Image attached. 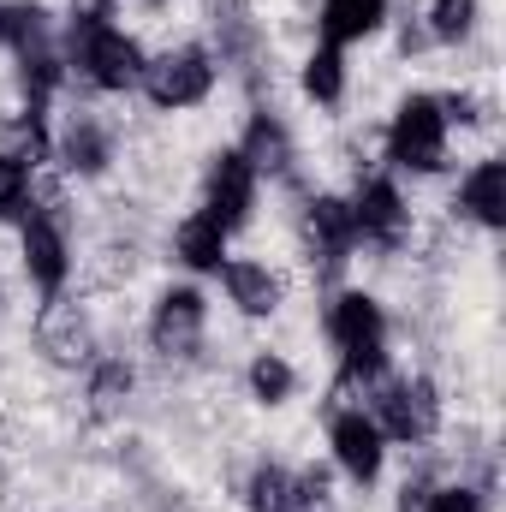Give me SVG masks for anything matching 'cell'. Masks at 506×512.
Returning <instances> with one entry per match:
<instances>
[{
    "instance_id": "6da1fadb",
    "label": "cell",
    "mask_w": 506,
    "mask_h": 512,
    "mask_svg": "<svg viewBox=\"0 0 506 512\" xmlns=\"http://www.w3.org/2000/svg\"><path fill=\"white\" fill-rule=\"evenodd\" d=\"M60 48H66V72H78L96 96H126V90H137V78L149 66L143 42L131 36L126 24H114L108 6H78Z\"/></svg>"
},
{
    "instance_id": "7a4b0ae2",
    "label": "cell",
    "mask_w": 506,
    "mask_h": 512,
    "mask_svg": "<svg viewBox=\"0 0 506 512\" xmlns=\"http://www.w3.org/2000/svg\"><path fill=\"white\" fill-rule=\"evenodd\" d=\"M322 328H328V346H334L346 382H381V370H387V346H393L381 298L358 292V286H352V292H334Z\"/></svg>"
},
{
    "instance_id": "3957f363",
    "label": "cell",
    "mask_w": 506,
    "mask_h": 512,
    "mask_svg": "<svg viewBox=\"0 0 506 512\" xmlns=\"http://www.w3.org/2000/svg\"><path fill=\"white\" fill-rule=\"evenodd\" d=\"M447 137H453V126H447V114H441V96L411 90V96H399V108L387 114L381 149H387V167H393V173L429 179V173L447 167Z\"/></svg>"
},
{
    "instance_id": "277c9868",
    "label": "cell",
    "mask_w": 506,
    "mask_h": 512,
    "mask_svg": "<svg viewBox=\"0 0 506 512\" xmlns=\"http://www.w3.org/2000/svg\"><path fill=\"white\" fill-rule=\"evenodd\" d=\"M215 78H221L215 54H209L203 42H179V48H161V54L143 66L137 90H143L149 108H161V114H191V108H203V102L215 96Z\"/></svg>"
},
{
    "instance_id": "5b68a950",
    "label": "cell",
    "mask_w": 506,
    "mask_h": 512,
    "mask_svg": "<svg viewBox=\"0 0 506 512\" xmlns=\"http://www.w3.org/2000/svg\"><path fill=\"white\" fill-rule=\"evenodd\" d=\"M72 233H66V215L54 209V203H30L24 209V221H18V268H24V280H30V292L36 298H60L66 292V280H72Z\"/></svg>"
},
{
    "instance_id": "8992f818",
    "label": "cell",
    "mask_w": 506,
    "mask_h": 512,
    "mask_svg": "<svg viewBox=\"0 0 506 512\" xmlns=\"http://www.w3.org/2000/svg\"><path fill=\"white\" fill-rule=\"evenodd\" d=\"M256 191H262V173H256L239 149H221V155H209V167H203V203H197V215H209V221L233 239L239 227H251Z\"/></svg>"
},
{
    "instance_id": "52a82bcc",
    "label": "cell",
    "mask_w": 506,
    "mask_h": 512,
    "mask_svg": "<svg viewBox=\"0 0 506 512\" xmlns=\"http://www.w3.org/2000/svg\"><path fill=\"white\" fill-rule=\"evenodd\" d=\"M328 459L352 489H376L387 471V435L376 429V417L364 405H346L328 417Z\"/></svg>"
},
{
    "instance_id": "ba28073f",
    "label": "cell",
    "mask_w": 506,
    "mask_h": 512,
    "mask_svg": "<svg viewBox=\"0 0 506 512\" xmlns=\"http://www.w3.org/2000/svg\"><path fill=\"white\" fill-rule=\"evenodd\" d=\"M376 429L399 447H423L441 423V399L423 376H399V382H376V405H370Z\"/></svg>"
},
{
    "instance_id": "9c48e42d",
    "label": "cell",
    "mask_w": 506,
    "mask_h": 512,
    "mask_svg": "<svg viewBox=\"0 0 506 512\" xmlns=\"http://www.w3.org/2000/svg\"><path fill=\"white\" fill-rule=\"evenodd\" d=\"M346 209H352L358 245L399 251V245H405V233H411V203H405L399 179H387V173H370V179H364V185L346 197Z\"/></svg>"
},
{
    "instance_id": "30bf717a",
    "label": "cell",
    "mask_w": 506,
    "mask_h": 512,
    "mask_svg": "<svg viewBox=\"0 0 506 512\" xmlns=\"http://www.w3.org/2000/svg\"><path fill=\"white\" fill-rule=\"evenodd\" d=\"M209 334V298L197 286H167L149 304V346L161 358H191Z\"/></svg>"
},
{
    "instance_id": "8fae6325",
    "label": "cell",
    "mask_w": 506,
    "mask_h": 512,
    "mask_svg": "<svg viewBox=\"0 0 506 512\" xmlns=\"http://www.w3.org/2000/svg\"><path fill=\"white\" fill-rule=\"evenodd\" d=\"M54 161L66 167V173H78V179H96V173H108V161H114V131L108 120H96V114H66V126L54 131Z\"/></svg>"
},
{
    "instance_id": "7c38bea8",
    "label": "cell",
    "mask_w": 506,
    "mask_h": 512,
    "mask_svg": "<svg viewBox=\"0 0 506 512\" xmlns=\"http://www.w3.org/2000/svg\"><path fill=\"white\" fill-rule=\"evenodd\" d=\"M459 215L471 221V227H483V233H501L506 227V161L501 155H483V161H471L465 173H459Z\"/></svg>"
},
{
    "instance_id": "4fadbf2b",
    "label": "cell",
    "mask_w": 506,
    "mask_h": 512,
    "mask_svg": "<svg viewBox=\"0 0 506 512\" xmlns=\"http://www.w3.org/2000/svg\"><path fill=\"white\" fill-rule=\"evenodd\" d=\"M221 292L239 316H274L286 304V286L262 256H227L221 262Z\"/></svg>"
},
{
    "instance_id": "5bb4252c",
    "label": "cell",
    "mask_w": 506,
    "mask_h": 512,
    "mask_svg": "<svg viewBox=\"0 0 506 512\" xmlns=\"http://www.w3.org/2000/svg\"><path fill=\"white\" fill-rule=\"evenodd\" d=\"M304 239H310V256L322 262V268H340L346 256L358 251V227H352V209H346V197H310L304 203Z\"/></svg>"
},
{
    "instance_id": "9a60e30c",
    "label": "cell",
    "mask_w": 506,
    "mask_h": 512,
    "mask_svg": "<svg viewBox=\"0 0 506 512\" xmlns=\"http://www.w3.org/2000/svg\"><path fill=\"white\" fill-rule=\"evenodd\" d=\"M322 501V477H298L286 465H256L245 483V512H310Z\"/></svg>"
},
{
    "instance_id": "2e32d148",
    "label": "cell",
    "mask_w": 506,
    "mask_h": 512,
    "mask_svg": "<svg viewBox=\"0 0 506 512\" xmlns=\"http://www.w3.org/2000/svg\"><path fill=\"white\" fill-rule=\"evenodd\" d=\"M387 30V0H322L316 6V36L328 48H352Z\"/></svg>"
},
{
    "instance_id": "e0dca14e",
    "label": "cell",
    "mask_w": 506,
    "mask_h": 512,
    "mask_svg": "<svg viewBox=\"0 0 506 512\" xmlns=\"http://www.w3.org/2000/svg\"><path fill=\"white\" fill-rule=\"evenodd\" d=\"M227 233L209 221V215H185L179 227H173V262L179 268H191V274H221V262H227Z\"/></svg>"
},
{
    "instance_id": "ac0fdd59",
    "label": "cell",
    "mask_w": 506,
    "mask_h": 512,
    "mask_svg": "<svg viewBox=\"0 0 506 512\" xmlns=\"http://www.w3.org/2000/svg\"><path fill=\"white\" fill-rule=\"evenodd\" d=\"M346 48H328V42H316L310 54H304V66H298V90H304V102H316V108H340L346 102Z\"/></svg>"
},
{
    "instance_id": "d6986e66",
    "label": "cell",
    "mask_w": 506,
    "mask_h": 512,
    "mask_svg": "<svg viewBox=\"0 0 506 512\" xmlns=\"http://www.w3.org/2000/svg\"><path fill=\"white\" fill-rule=\"evenodd\" d=\"M239 155L251 161L256 173H286V167H292V137H286V126H280L274 114H256L251 126H245Z\"/></svg>"
},
{
    "instance_id": "ffe728a7",
    "label": "cell",
    "mask_w": 506,
    "mask_h": 512,
    "mask_svg": "<svg viewBox=\"0 0 506 512\" xmlns=\"http://www.w3.org/2000/svg\"><path fill=\"white\" fill-rule=\"evenodd\" d=\"M477 24H483V0H429V12H423V30H429V42H441V48L471 42Z\"/></svg>"
},
{
    "instance_id": "44dd1931",
    "label": "cell",
    "mask_w": 506,
    "mask_h": 512,
    "mask_svg": "<svg viewBox=\"0 0 506 512\" xmlns=\"http://www.w3.org/2000/svg\"><path fill=\"white\" fill-rule=\"evenodd\" d=\"M245 387H251V399L256 405H286L292 393H298V370L280 358V352H256L251 364H245Z\"/></svg>"
},
{
    "instance_id": "7402d4cb",
    "label": "cell",
    "mask_w": 506,
    "mask_h": 512,
    "mask_svg": "<svg viewBox=\"0 0 506 512\" xmlns=\"http://www.w3.org/2000/svg\"><path fill=\"white\" fill-rule=\"evenodd\" d=\"M36 167L12 149H0V221H24V209L36 203Z\"/></svg>"
},
{
    "instance_id": "603a6c76",
    "label": "cell",
    "mask_w": 506,
    "mask_h": 512,
    "mask_svg": "<svg viewBox=\"0 0 506 512\" xmlns=\"http://www.w3.org/2000/svg\"><path fill=\"white\" fill-rule=\"evenodd\" d=\"M411 512H483V489H471V483H435V489L417 495Z\"/></svg>"
},
{
    "instance_id": "cb8c5ba5",
    "label": "cell",
    "mask_w": 506,
    "mask_h": 512,
    "mask_svg": "<svg viewBox=\"0 0 506 512\" xmlns=\"http://www.w3.org/2000/svg\"><path fill=\"white\" fill-rule=\"evenodd\" d=\"M131 393V364L126 358H102L96 370H90V399L96 405H120Z\"/></svg>"
},
{
    "instance_id": "d4e9b609",
    "label": "cell",
    "mask_w": 506,
    "mask_h": 512,
    "mask_svg": "<svg viewBox=\"0 0 506 512\" xmlns=\"http://www.w3.org/2000/svg\"><path fill=\"white\" fill-rule=\"evenodd\" d=\"M12 48V0H0V54Z\"/></svg>"
},
{
    "instance_id": "484cf974",
    "label": "cell",
    "mask_w": 506,
    "mask_h": 512,
    "mask_svg": "<svg viewBox=\"0 0 506 512\" xmlns=\"http://www.w3.org/2000/svg\"><path fill=\"white\" fill-rule=\"evenodd\" d=\"M90 6H114V0H90Z\"/></svg>"
}]
</instances>
